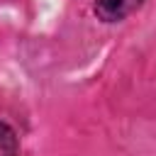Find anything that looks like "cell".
<instances>
[{
    "instance_id": "obj_1",
    "label": "cell",
    "mask_w": 156,
    "mask_h": 156,
    "mask_svg": "<svg viewBox=\"0 0 156 156\" xmlns=\"http://www.w3.org/2000/svg\"><path fill=\"white\" fill-rule=\"evenodd\" d=\"M146 0H93V12L105 24L124 22L129 15H134Z\"/></svg>"
},
{
    "instance_id": "obj_2",
    "label": "cell",
    "mask_w": 156,
    "mask_h": 156,
    "mask_svg": "<svg viewBox=\"0 0 156 156\" xmlns=\"http://www.w3.org/2000/svg\"><path fill=\"white\" fill-rule=\"evenodd\" d=\"M0 156H20V136L5 119H0Z\"/></svg>"
}]
</instances>
